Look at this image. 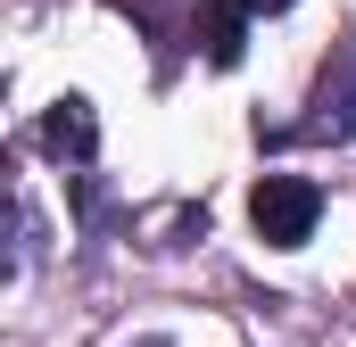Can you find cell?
Segmentation results:
<instances>
[{
  "label": "cell",
  "mask_w": 356,
  "mask_h": 347,
  "mask_svg": "<svg viewBox=\"0 0 356 347\" xmlns=\"http://www.w3.org/2000/svg\"><path fill=\"white\" fill-rule=\"evenodd\" d=\"M241 33H249V8H241V0H207V8H199V50H207V67H241V50H249Z\"/></svg>",
  "instance_id": "obj_4"
},
{
  "label": "cell",
  "mask_w": 356,
  "mask_h": 347,
  "mask_svg": "<svg viewBox=\"0 0 356 347\" xmlns=\"http://www.w3.org/2000/svg\"><path fill=\"white\" fill-rule=\"evenodd\" d=\"M315 215H323V190H315L307 174H257L249 223H257L266 248H307V240H315Z\"/></svg>",
  "instance_id": "obj_1"
},
{
  "label": "cell",
  "mask_w": 356,
  "mask_h": 347,
  "mask_svg": "<svg viewBox=\"0 0 356 347\" xmlns=\"http://www.w3.org/2000/svg\"><path fill=\"white\" fill-rule=\"evenodd\" d=\"M42 149L67 158V166H91V158H99V116H91L83 91H67V99L42 108Z\"/></svg>",
  "instance_id": "obj_3"
},
{
  "label": "cell",
  "mask_w": 356,
  "mask_h": 347,
  "mask_svg": "<svg viewBox=\"0 0 356 347\" xmlns=\"http://www.w3.org/2000/svg\"><path fill=\"white\" fill-rule=\"evenodd\" d=\"M33 248H42V215H33V198L17 190V273L33 264Z\"/></svg>",
  "instance_id": "obj_5"
},
{
  "label": "cell",
  "mask_w": 356,
  "mask_h": 347,
  "mask_svg": "<svg viewBox=\"0 0 356 347\" xmlns=\"http://www.w3.org/2000/svg\"><path fill=\"white\" fill-rule=\"evenodd\" d=\"M133 347H166V339H133Z\"/></svg>",
  "instance_id": "obj_7"
},
{
  "label": "cell",
  "mask_w": 356,
  "mask_h": 347,
  "mask_svg": "<svg viewBox=\"0 0 356 347\" xmlns=\"http://www.w3.org/2000/svg\"><path fill=\"white\" fill-rule=\"evenodd\" d=\"M348 133H356V42L323 67V83L307 99V116L290 124V141H348Z\"/></svg>",
  "instance_id": "obj_2"
},
{
  "label": "cell",
  "mask_w": 356,
  "mask_h": 347,
  "mask_svg": "<svg viewBox=\"0 0 356 347\" xmlns=\"http://www.w3.org/2000/svg\"><path fill=\"white\" fill-rule=\"evenodd\" d=\"M241 8H249V17H282L290 0H241Z\"/></svg>",
  "instance_id": "obj_6"
}]
</instances>
